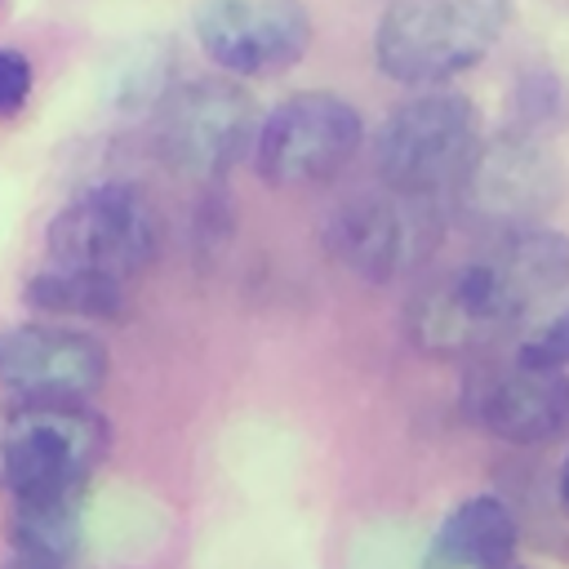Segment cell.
Wrapping results in <instances>:
<instances>
[{"label": "cell", "instance_id": "1", "mask_svg": "<svg viewBox=\"0 0 569 569\" xmlns=\"http://www.w3.org/2000/svg\"><path fill=\"white\" fill-rule=\"evenodd\" d=\"M511 22V0H391L373 27V62L387 80L436 89L489 58Z\"/></svg>", "mask_w": 569, "mask_h": 569}, {"label": "cell", "instance_id": "2", "mask_svg": "<svg viewBox=\"0 0 569 569\" xmlns=\"http://www.w3.org/2000/svg\"><path fill=\"white\" fill-rule=\"evenodd\" d=\"M111 449V427L89 400H0V489L9 498L80 493Z\"/></svg>", "mask_w": 569, "mask_h": 569}, {"label": "cell", "instance_id": "3", "mask_svg": "<svg viewBox=\"0 0 569 569\" xmlns=\"http://www.w3.org/2000/svg\"><path fill=\"white\" fill-rule=\"evenodd\" d=\"M445 240V204L440 196L413 191H360L329 209L320 227L325 253L356 280L387 284L400 276H418L427 258Z\"/></svg>", "mask_w": 569, "mask_h": 569}, {"label": "cell", "instance_id": "4", "mask_svg": "<svg viewBox=\"0 0 569 569\" xmlns=\"http://www.w3.org/2000/svg\"><path fill=\"white\" fill-rule=\"evenodd\" d=\"M480 111L467 93L422 89L400 102L373 133V169L382 187L445 196L480 147Z\"/></svg>", "mask_w": 569, "mask_h": 569}, {"label": "cell", "instance_id": "5", "mask_svg": "<svg viewBox=\"0 0 569 569\" xmlns=\"http://www.w3.org/2000/svg\"><path fill=\"white\" fill-rule=\"evenodd\" d=\"M565 196V169L556 151L542 142V133L529 129H498L493 138H480L476 156L449 187L453 209L480 227V231H516L538 227Z\"/></svg>", "mask_w": 569, "mask_h": 569}, {"label": "cell", "instance_id": "6", "mask_svg": "<svg viewBox=\"0 0 569 569\" xmlns=\"http://www.w3.org/2000/svg\"><path fill=\"white\" fill-rule=\"evenodd\" d=\"M258 138V102L231 76H200L173 84L151 111L156 156L187 178L231 173Z\"/></svg>", "mask_w": 569, "mask_h": 569}, {"label": "cell", "instance_id": "7", "mask_svg": "<svg viewBox=\"0 0 569 569\" xmlns=\"http://www.w3.org/2000/svg\"><path fill=\"white\" fill-rule=\"evenodd\" d=\"M525 311L485 253L422 280L405 302V338L436 360H462L498 347Z\"/></svg>", "mask_w": 569, "mask_h": 569}, {"label": "cell", "instance_id": "8", "mask_svg": "<svg viewBox=\"0 0 569 569\" xmlns=\"http://www.w3.org/2000/svg\"><path fill=\"white\" fill-rule=\"evenodd\" d=\"M44 244H49V262L133 280L160 253V213L138 187L98 182L71 196L53 213Z\"/></svg>", "mask_w": 569, "mask_h": 569}, {"label": "cell", "instance_id": "9", "mask_svg": "<svg viewBox=\"0 0 569 569\" xmlns=\"http://www.w3.org/2000/svg\"><path fill=\"white\" fill-rule=\"evenodd\" d=\"M360 142L365 120L342 93L298 89L258 120L253 169L271 187H316L342 173Z\"/></svg>", "mask_w": 569, "mask_h": 569}, {"label": "cell", "instance_id": "10", "mask_svg": "<svg viewBox=\"0 0 569 569\" xmlns=\"http://www.w3.org/2000/svg\"><path fill=\"white\" fill-rule=\"evenodd\" d=\"M191 27L204 58L231 76H276L311 49V13L302 0H204Z\"/></svg>", "mask_w": 569, "mask_h": 569}, {"label": "cell", "instance_id": "11", "mask_svg": "<svg viewBox=\"0 0 569 569\" xmlns=\"http://www.w3.org/2000/svg\"><path fill=\"white\" fill-rule=\"evenodd\" d=\"M107 347L76 325L22 320L0 329V391L13 400H89L107 382Z\"/></svg>", "mask_w": 569, "mask_h": 569}, {"label": "cell", "instance_id": "12", "mask_svg": "<svg viewBox=\"0 0 569 569\" xmlns=\"http://www.w3.org/2000/svg\"><path fill=\"white\" fill-rule=\"evenodd\" d=\"M467 418L507 445H547L569 427V373L525 360H493L471 369L462 391Z\"/></svg>", "mask_w": 569, "mask_h": 569}, {"label": "cell", "instance_id": "13", "mask_svg": "<svg viewBox=\"0 0 569 569\" xmlns=\"http://www.w3.org/2000/svg\"><path fill=\"white\" fill-rule=\"evenodd\" d=\"M520 547L516 511L493 493L462 498L427 542L422 569H507Z\"/></svg>", "mask_w": 569, "mask_h": 569}, {"label": "cell", "instance_id": "14", "mask_svg": "<svg viewBox=\"0 0 569 569\" xmlns=\"http://www.w3.org/2000/svg\"><path fill=\"white\" fill-rule=\"evenodd\" d=\"M22 302L44 320H124L129 311L124 280L62 262L31 271L22 284Z\"/></svg>", "mask_w": 569, "mask_h": 569}, {"label": "cell", "instance_id": "15", "mask_svg": "<svg viewBox=\"0 0 569 569\" xmlns=\"http://www.w3.org/2000/svg\"><path fill=\"white\" fill-rule=\"evenodd\" d=\"M84 493H31L9 507V547L13 556L71 565L84 542Z\"/></svg>", "mask_w": 569, "mask_h": 569}, {"label": "cell", "instance_id": "16", "mask_svg": "<svg viewBox=\"0 0 569 569\" xmlns=\"http://www.w3.org/2000/svg\"><path fill=\"white\" fill-rule=\"evenodd\" d=\"M173 49L169 44H138L124 53L120 71L111 76V98L120 111H156V102L173 89Z\"/></svg>", "mask_w": 569, "mask_h": 569}, {"label": "cell", "instance_id": "17", "mask_svg": "<svg viewBox=\"0 0 569 569\" xmlns=\"http://www.w3.org/2000/svg\"><path fill=\"white\" fill-rule=\"evenodd\" d=\"M569 120V84L556 67H525L511 84V124L529 133H551Z\"/></svg>", "mask_w": 569, "mask_h": 569}, {"label": "cell", "instance_id": "18", "mask_svg": "<svg viewBox=\"0 0 569 569\" xmlns=\"http://www.w3.org/2000/svg\"><path fill=\"white\" fill-rule=\"evenodd\" d=\"M516 360L538 365V369L569 373V302H565L560 311H551V316L516 347Z\"/></svg>", "mask_w": 569, "mask_h": 569}, {"label": "cell", "instance_id": "19", "mask_svg": "<svg viewBox=\"0 0 569 569\" xmlns=\"http://www.w3.org/2000/svg\"><path fill=\"white\" fill-rule=\"evenodd\" d=\"M31 89H36V67L22 49H9L0 44V120L18 116L27 102H31Z\"/></svg>", "mask_w": 569, "mask_h": 569}, {"label": "cell", "instance_id": "20", "mask_svg": "<svg viewBox=\"0 0 569 569\" xmlns=\"http://www.w3.org/2000/svg\"><path fill=\"white\" fill-rule=\"evenodd\" d=\"M4 569H67V565H49V560H31V556H9Z\"/></svg>", "mask_w": 569, "mask_h": 569}, {"label": "cell", "instance_id": "21", "mask_svg": "<svg viewBox=\"0 0 569 569\" xmlns=\"http://www.w3.org/2000/svg\"><path fill=\"white\" fill-rule=\"evenodd\" d=\"M556 498H560V511L569 516V458L560 462V480H556Z\"/></svg>", "mask_w": 569, "mask_h": 569}, {"label": "cell", "instance_id": "22", "mask_svg": "<svg viewBox=\"0 0 569 569\" xmlns=\"http://www.w3.org/2000/svg\"><path fill=\"white\" fill-rule=\"evenodd\" d=\"M0 4H4V0H0Z\"/></svg>", "mask_w": 569, "mask_h": 569}, {"label": "cell", "instance_id": "23", "mask_svg": "<svg viewBox=\"0 0 569 569\" xmlns=\"http://www.w3.org/2000/svg\"><path fill=\"white\" fill-rule=\"evenodd\" d=\"M507 569H511V565H507Z\"/></svg>", "mask_w": 569, "mask_h": 569}]
</instances>
